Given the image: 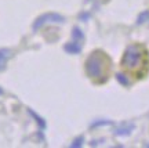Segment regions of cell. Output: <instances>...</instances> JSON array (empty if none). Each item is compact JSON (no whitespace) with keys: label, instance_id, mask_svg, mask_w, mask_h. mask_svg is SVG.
<instances>
[{"label":"cell","instance_id":"obj_5","mask_svg":"<svg viewBox=\"0 0 149 148\" xmlns=\"http://www.w3.org/2000/svg\"><path fill=\"white\" fill-rule=\"evenodd\" d=\"M65 50L69 51V53H79L80 51V43L79 42H73V43H69L65 46Z\"/></svg>","mask_w":149,"mask_h":148},{"label":"cell","instance_id":"obj_9","mask_svg":"<svg viewBox=\"0 0 149 148\" xmlns=\"http://www.w3.org/2000/svg\"><path fill=\"white\" fill-rule=\"evenodd\" d=\"M149 18V11H144L141 15L138 17V20H137V24H142V22H145V20H148Z\"/></svg>","mask_w":149,"mask_h":148},{"label":"cell","instance_id":"obj_8","mask_svg":"<svg viewBox=\"0 0 149 148\" xmlns=\"http://www.w3.org/2000/svg\"><path fill=\"white\" fill-rule=\"evenodd\" d=\"M73 37L77 40V42H81V40H83V33L80 32L79 28H74L73 29Z\"/></svg>","mask_w":149,"mask_h":148},{"label":"cell","instance_id":"obj_7","mask_svg":"<svg viewBox=\"0 0 149 148\" xmlns=\"http://www.w3.org/2000/svg\"><path fill=\"white\" fill-rule=\"evenodd\" d=\"M134 129V125H130L128 127H122V129H119L117 130V134H120V136H124V134H128V133L131 132Z\"/></svg>","mask_w":149,"mask_h":148},{"label":"cell","instance_id":"obj_6","mask_svg":"<svg viewBox=\"0 0 149 148\" xmlns=\"http://www.w3.org/2000/svg\"><path fill=\"white\" fill-rule=\"evenodd\" d=\"M116 79L119 80V82H120L123 86H130V82H128L127 78H126V76H124L123 74H117L116 75Z\"/></svg>","mask_w":149,"mask_h":148},{"label":"cell","instance_id":"obj_2","mask_svg":"<svg viewBox=\"0 0 149 148\" xmlns=\"http://www.w3.org/2000/svg\"><path fill=\"white\" fill-rule=\"evenodd\" d=\"M111 58L107 55V53L97 50L88 55L86 60V74L94 83L101 85L105 83L111 74Z\"/></svg>","mask_w":149,"mask_h":148},{"label":"cell","instance_id":"obj_3","mask_svg":"<svg viewBox=\"0 0 149 148\" xmlns=\"http://www.w3.org/2000/svg\"><path fill=\"white\" fill-rule=\"evenodd\" d=\"M47 21H57V22H62L64 21V17H61L59 14H54V13H50V14H44L42 15L40 18H37L36 22L33 24V29H37V28H40L44 24V22Z\"/></svg>","mask_w":149,"mask_h":148},{"label":"cell","instance_id":"obj_1","mask_svg":"<svg viewBox=\"0 0 149 148\" xmlns=\"http://www.w3.org/2000/svg\"><path fill=\"white\" fill-rule=\"evenodd\" d=\"M122 71L134 80L144 79L149 74V51L141 43L130 44L122 57Z\"/></svg>","mask_w":149,"mask_h":148},{"label":"cell","instance_id":"obj_10","mask_svg":"<svg viewBox=\"0 0 149 148\" xmlns=\"http://www.w3.org/2000/svg\"><path fill=\"white\" fill-rule=\"evenodd\" d=\"M81 140H83V138H81V137H80V138H79V140H76V143H74V144H73V145H72V147H79L80 144H81V143H80V141H81Z\"/></svg>","mask_w":149,"mask_h":148},{"label":"cell","instance_id":"obj_4","mask_svg":"<svg viewBox=\"0 0 149 148\" xmlns=\"http://www.w3.org/2000/svg\"><path fill=\"white\" fill-rule=\"evenodd\" d=\"M10 55H11V51L8 48H1L0 50V71L4 68V65L7 62V60L10 58Z\"/></svg>","mask_w":149,"mask_h":148}]
</instances>
